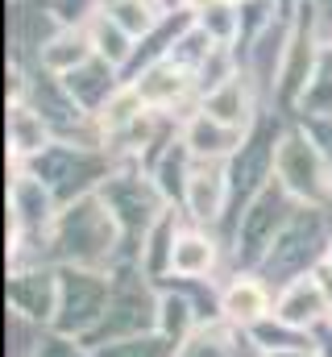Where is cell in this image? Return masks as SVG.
Segmentation results:
<instances>
[{
  "instance_id": "obj_10",
  "label": "cell",
  "mask_w": 332,
  "mask_h": 357,
  "mask_svg": "<svg viewBox=\"0 0 332 357\" xmlns=\"http://www.w3.org/2000/svg\"><path fill=\"white\" fill-rule=\"evenodd\" d=\"M129 38H137V33H146L150 25H154V4H146V0H121V4H112V13H108Z\"/></svg>"
},
{
  "instance_id": "obj_1",
  "label": "cell",
  "mask_w": 332,
  "mask_h": 357,
  "mask_svg": "<svg viewBox=\"0 0 332 357\" xmlns=\"http://www.w3.org/2000/svg\"><path fill=\"white\" fill-rule=\"evenodd\" d=\"M324 312H329V291H324L316 278H295V282L282 291L274 316H278V324H287V328H308V324H316Z\"/></svg>"
},
{
  "instance_id": "obj_6",
  "label": "cell",
  "mask_w": 332,
  "mask_h": 357,
  "mask_svg": "<svg viewBox=\"0 0 332 357\" xmlns=\"http://www.w3.org/2000/svg\"><path fill=\"white\" fill-rule=\"evenodd\" d=\"M204 112L208 116H216L220 125H233V129H241L249 121V91L246 84L233 75L229 84H220V88H212L204 96Z\"/></svg>"
},
{
  "instance_id": "obj_13",
  "label": "cell",
  "mask_w": 332,
  "mask_h": 357,
  "mask_svg": "<svg viewBox=\"0 0 332 357\" xmlns=\"http://www.w3.org/2000/svg\"><path fill=\"white\" fill-rule=\"evenodd\" d=\"M329 262H332V250H329Z\"/></svg>"
},
{
  "instance_id": "obj_2",
  "label": "cell",
  "mask_w": 332,
  "mask_h": 357,
  "mask_svg": "<svg viewBox=\"0 0 332 357\" xmlns=\"http://www.w3.org/2000/svg\"><path fill=\"white\" fill-rule=\"evenodd\" d=\"M183 146H187L191 158H208V162H216V158H225V154L237 150V129H233V125H220V121L208 116V112H199V116L187 125Z\"/></svg>"
},
{
  "instance_id": "obj_5",
  "label": "cell",
  "mask_w": 332,
  "mask_h": 357,
  "mask_svg": "<svg viewBox=\"0 0 332 357\" xmlns=\"http://www.w3.org/2000/svg\"><path fill=\"white\" fill-rule=\"evenodd\" d=\"M216 262V245L204 237V233H183L170 241V270L183 274V278H195V274H208Z\"/></svg>"
},
{
  "instance_id": "obj_7",
  "label": "cell",
  "mask_w": 332,
  "mask_h": 357,
  "mask_svg": "<svg viewBox=\"0 0 332 357\" xmlns=\"http://www.w3.org/2000/svg\"><path fill=\"white\" fill-rule=\"evenodd\" d=\"M225 204V175L220 171H195L187 178V208L199 220H212Z\"/></svg>"
},
{
  "instance_id": "obj_9",
  "label": "cell",
  "mask_w": 332,
  "mask_h": 357,
  "mask_svg": "<svg viewBox=\"0 0 332 357\" xmlns=\"http://www.w3.org/2000/svg\"><path fill=\"white\" fill-rule=\"evenodd\" d=\"M129 33L112 21V17H100L96 25H91V50L100 54V59H108V63H121L125 54H129Z\"/></svg>"
},
{
  "instance_id": "obj_11",
  "label": "cell",
  "mask_w": 332,
  "mask_h": 357,
  "mask_svg": "<svg viewBox=\"0 0 332 357\" xmlns=\"http://www.w3.org/2000/svg\"><path fill=\"white\" fill-rule=\"evenodd\" d=\"M183 4H187V8H199V13H208V8H212L216 0H183Z\"/></svg>"
},
{
  "instance_id": "obj_12",
  "label": "cell",
  "mask_w": 332,
  "mask_h": 357,
  "mask_svg": "<svg viewBox=\"0 0 332 357\" xmlns=\"http://www.w3.org/2000/svg\"><path fill=\"white\" fill-rule=\"evenodd\" d=\"M274 357H316V354H308V349H278Z\"/></svg>"
},
{
  "instance_id": "obj_4",
  "label": "cell",
  "mask_w": 332,
  "mask_h": 357,
  "mask_svg": "<svg viewBox=\"0 0 332 357\" xmlns=\"http://www.w3.org/2000/svg\"><path fill=\"white\" fill-rule=\"evenodd\" d=\"M220 307H225V316H229V320L257 324V320L270 312V295H266V287H262L257 278H237V282L225 291Z\"/></svg>"
},
{
  "instance_id": "obj_8",
  "label": "cell",
  "mask_w": 332,
  "mask_h": 357,
  "mask_svg": "<svg viewBox=\"0 0 332 357\" xmlns=\"http://www.w3.org/2000/svg\"><path fill=\"white\" fill-rule=\"evenodd\" d=\"M8 133H13V150L17 154H38V150H46V121L33 112V108H13V116H8Z\"/></svg>"
},
{
  "instance_id": "obj_3",
  "label": "cell",
  "mask_w": 332,
  "mask_h": 357,
  "mask_svg": "<svg viewBox=\"0 0 332 357\" xmlns=\"http://www.w3.org/2000/svg\"><path fill=\"white\" fill-rule=\"evenodd\" d=\"M187 71L174 63V59H166V63H158V67H150L133 88H137V96L146 100V104H158V108H166V104H174L183 91H187Z\"/></svg>"
}]
</instances>
